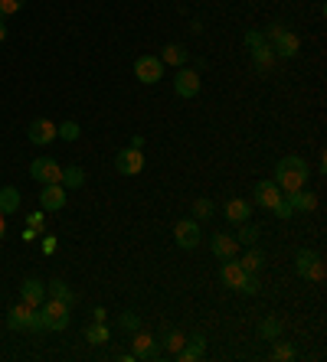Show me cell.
I'll return each mask as SVG.
<instances>
[{"label": "cell", "mask_w": 327, "mask_h": 362, "mask_svg": "<svg viewBox=\"0 0 327 362\" xmlns=\"http://www.w3.org/2000/svg\"><path fill=\"white\" fill-rule=\"evenodd\" d=\"M256 238H258V226H242V228H239V235H236V242H242V245H256Z\"/></svg>", "instance_id": "1f68e13d"}, {"label": "cell", "mask_w": 327, "mask_h": 362, "mask_svg": "<svg viewBox=\"0 0 327 362\" xmlns=\"http://www.w3.org/2000/svg\"><path fill=\"white\" fill-rule=\"evenodd\" d=\"M294 268H298V274H302V278L324 281V262H321L314 252H308V248H302V252L294 255Z\"/></svg>", "instance_id": "8992f818"}, {"label": "cell", "mask_w": 327, "mask_h": 362, "mask_svg": "<svg viewBox=\"0 0 327 362\" xmlns=\"http://www.w3.org/2000/svg\"><path fill=\"white\" fill-rule=\"evenodd\" d=\"M308 183V163L302 157H282L275 167V186L285 189V193H294Z\"/></svg>", "instance_id": "6da1fadb"}, {"label": "cell", "mask_w": 327, "mask_h": 362, "mask_svg": "<svg viewBox=\"0 0 327 362\" xmlns=\"http://www.w3.org/2000/svg\"><path fill=\"white\" fill-rule=\"evenodd\" d=\"M252 56H256V66L265 72L268 66H272V59H275V52L268 49V46H258V49H252Z\"/></svg>", "instance_id": "4316f807"}, {"label": "cell", "mask_w": 327, "mask_h": 362, "mask_svg": "<svg viewBox=\"0 0 327 362\" xmlns=\"http://www.w3.org/2000/svg\"><path fill=\"white\" fill-rule=\"evenodd\" d=\"M272 212H275L278 219H292V216H294V209H292V202H288V199H278Z\"/></svg>", "instance_id": "d590c367"}, {"label": "cell", "mask_w": 327, "mask_h": 362, "mask_svg": "<svg viewBox=\"0 0 327 362\" xmlns=\"http://www.w3.org/2000/svg\"><path fill=\"white\" fill-rule=\"evenodd\" d=\"M200 356H203V346H197V343L187 346V343H183V349L177 353V359H180V362H197Z\"/></svg>", "instance_id": "83f0119b"}, {"label": "cell", "mask_w": 327, "mask_h": 362, "mask_svg": "<svg viewBox=\"0 0 327 362\" xmlns=\"http://www.w3.org/2000/svg\"><path fill=\"white\" fill-rule=\"evenodd\" d=\"M7 40V13H4V10H0V42Z\"/></svg>", "instance_id": "f35d334b"}, {"label": "cell", "mask_w": 327, "mask_h": 362, "mask_svg": "<svg viewBox=\"0 0 327 362\" xmlns=\"http://www.w3.org/2000/svg\"><path fill=\"white\" fill-rule=\"evenodd\" d=\"M20 300L30 303V307H40V303L46 300V284L43 281H36V278L23 281V284H20Z\"/></svg>", "instance_id": "9a60e30c"}, {"label": "cell", "mask_w": 327, "mask_h": 362, "mask_svg": "<svg viewBox=\"0 0 327 362\" xmlns=\"http://www.w3.org/2000/svg\"><path fill=\"white\" fill-rule=\"evenodd\" d=\"M161 62L164 66H183V62H187V49H183L180 42H171V46H164Z\"/></svg>", "instance_id": "7402d4cb"}, {"label": "cell", "mask_w": 327, "mask_h": 362, "mask_svg": "<svg viewBox=\"0 0 327 362\" xmlns=\"http://www.w3.org/2000/svg\"><path fill=\"white\" fill-rule=\"evenodd\" d=\"M288 202H292L294 212H298V209H302V212H314V209H318V196L308 193L304 186H302V189H294V193H288Z\"/></svg>", "instance_id": "ac0fdd59"}, {"label": "cell", "mask_w": 327, "mask_h": 362, "mask_svg": "<svg viewBox=\"0 0 327 362\" xmlns=\"http://www.w3.org/2000/svg\"><path fill=\"white\" fill-rule=\"evenodd\" d=\"M23 4H26V0H0V10H4V13L10 17V13H17V10H23Z\"/></svg>", "instance_id": "8d00e7d4"}, {"label": "cell", "mask_w": 327, "mask_h": 362, "mask_svg": "<svg viewBox=\"0 0 327 362\" xmlns=\"http://www.w3.org/2000/svg\"><path fill=\"white\" fill-rule=\"evenodd\" d=\"M59 183L66 186V189H79V186H86V170L82 167H66L62 170Z\"/></svg>", "instance_id": "603a6c76"}, {"label": "cell", "mask_w": 327, "mask_h": 362, "mask_svg": "<svg viewBox=\"0 0 327 362\" xmlns=\"http://www.w3.org/2000/svg\"><path fill=\"white\" fill-rule=\"evenodd\" d=\"M26 137H30V144L46 147V144H52L59 137V131H56V124H52L50 118H36V121H30V127H26Z\"/></svg>", "instance_id": "9c48e42d"}, {"label": "cell", "mask_w": 327, "mask_h": 362, "mask_svg": "<svg viewBox=\"0 0 327 362\" xmlns=\"http://www.w3.org/2000/svg\"><path fill=\"white\" fill-rule=\"evenodd\" d=\"M7 327H10V329H30V333H40V329H43V317H40V307H30V303L20 300L17 307L7 313Z\"/></svg>", "instance_id": "7a4b0ae2"}, {"label": "cell", "mask_w": 327, "mask_h": 362, "mask_svg": "<svg viewBox=\"0 0 327 362\" xmlns=\"http://www.w3.org/2000/svg\"><path fill=\"white\" fill-rule=\"evenodd\" d=\"M246 46H249V49H258V46H265V36L262 33H246Z\"/></svg>", "instance_id": "74e56055"}, {"label": "cell", "mask_w": 327, "mask_h": 362, "mask_svg": "<svg viewBox=\"0 0 327 362\" xmlns=\"http://www.w3.org/2000/svg\"><path fill=\"white\" fill-rule=\"evenodd\" d=\"M268 40H272V52L282 56V59H292V56H298V49H302V40H298L292 30H285L282 23H275L268 30Z\"/></svg>", "instance_id": "277c9868"}, {"label": "cell", "mask_w": 327, "mask_h": 362, "mask_svg": "<svg viewBox=\"0 0 327 362\" xmlns=\"http://www.w3.org/2000/svg\"><path fill=\"white\" fill-rule=\"evenodd\" d=\"M219 278H223L226 287H239V281L246 278V271H242V264L236 262V258H229V262H223V268H219Z\"/></svg>", "instance_id": "d6986e66"}, {"label": "cell", "mask_w": 327, "mask_h": 362, "mask_svg": "<svg viewBox=\"0 0 327 362\" xmlns=\"http://www.w3.org/2000/svg\"><path fill=\"white\" fill-rule=\"evenodd\" d=\"M0 212H4V216L20 212V189L17 186H0Z\"/></svg>", "instance_id": "ffe728a7"}, {"label": "cell", "mask_w": 327, "mask_h": 362, "mask_svg": "<svg viewBox=\"0 0 327 362\" xmlns=\"http://www.w3.org/2000/svg\"><path fill=\"white\" fill-rule=\"evenodd\" d=\"M190 343H197V346H203V349H207V337H203V333H193V337H190Z\"/></svg>", "instance_id": "60d3db41"}, {"label": "cell", "mask_w": 327, "mask_h": 362, "mask_svg": "<svg viewBox=\"0 0 327 362\" xmlns=\"http://www.w3.org/2000/svg\"><path fill=\"white\" fill-rule=\"evenodd\" d=\"M46 294L62 300V303H69V307L76 303V294H72V287L66 284V281H50V284H46Z\"/></svg>", "instance_id": "44dd1931"}, {"label": "cell", "mask_w": 327, "mask_h": 362, "mask_svg": "<svg viewBox=\"0 0 327 362\" xmlns=\"http://www.w3.org/2000/svg\"><path fill=\"white\" fill-rule=\"evenodd\" d=\"M115 170H118L121 177H138L141 170H144V153L138 147H128V151H121L115 157Z\"/></svg>", "instance_id": "ba28073f"}, {"label": "cell", "mask_w": 327, "mask_h": 362, "mask_svg": "<svg viewBox=\"0 0 327 362\" xmlns=\"http://www.w3.org/2000/svg\"><path fill=\"white\" fill-rule=\"evenodd\" d=\"M131 343H134V359H154L157 356V343H154V337H151V333H138V329H134V339H131Z\"/></svg>", "instance_id": "2e32d148"}, {"label": "cell", "mask_w": 327, "mask_h": 362, "mask_svg": "<svg viewBox=\"0 0 327 362\" xmlns=\"http://www.w3.org/2000/svg\"><path fill=\"white\" fill-rule=\"evenodd\" d=\"M272 359H278V362H292L294 359V349L288 343H278L275 346V353H272Z\"/></svg>", "instance_id": "836d02e7"}, {"label": "cell", "mask_w": 327, "mask_h": 362, "mask_svg": "<svg viewBox=\"0 0 327 362\" xmlns=\"http://www.w3.org/2000/svg\"><path fill=\"white\" fill-rule=\"evenodd\" d=\"M4 238H7V216L0 212V242H4Z\"/></svg>", "instance_id": "ab89813d"}, {"label": "cell", "mask_w": 327, "mask_h": 362, "mask_svg": "<svg viewBox=\"0 0 327 362\" xmlns=\"http://www.w3.org/2000/svg\"><path fill=\"white\" fill-rule=\"evenodd\" d=\"M134 78L144 85H157L164 78V62L157 56H141L134 59Z\"/></svg>", "instance_id": "5b68a950"}, {"label": "cell", "mask_w": 327, "mask_h": 362, "mask_svg": "<svg viewBox=\"0 0 327 362\" xmlns=\"http://www.w3.org/2000/svg\"><path fill=\"white\" fill-rule=\"evenodd\" d=\"M213 202H210V199H197V202H193V216H197V219H203V222H207V219H213Z\"/></svg>", "instance_id": "f1b7e54d"}, {"label": "cell", "mask_w": 327, "mask_h": 362, "mask_svg": "<svg viewBox=\"0 0 327 362\" xmlns=\"http://www.w3.org/2000/svg\"><path fill=\"white\" fill-rule=\"evenodd\" d=\"M40 206H43L46 212H56L66 206V186L62 183H46L43 193H40Z\"/></svg>", "instance_id": "4fadbf2b"}, {"label": "cell", "mask_w": 327, "mask_h": 362, "mask_svg": "<svg viewBox=\"0 0 327 362\" xmlns=\"http://www.w3.org/2000/svg\"><path fill=\"white\" fill-rule=\"evenodd\" d=\"M173 92L180 95V98H197L200 95V72H193V69H180L177 78H173Z\"/></svg>", "instance_id": "8fae6325"}, {"label": "cell", "mask_w": 327, "mask_h": 362, "mask_svg": "<svg viewBox=\"0 0 327 362\" xmlns=\"http://www.w3.org/2000/svg\"><path fill=\"white\" fill-rule=\"evenodd\" d=\"M239 264H242V271H249V274H258V268L265 264V258H262V252H249Z\"/></svg>", "instance_id": "484cf974"}, {"label": "cell", "mask_w": 327, "mask_h": 362, "mask_svg": "<svg viewBox=\"0 0 327 362\" xmlns=\"http://www.w3.org/2000/svg\"><path fill=\"white\" fill-rule=\"evenodd\" d=\"M258 337L262 339H278L282 337V323H278L275 317H265V320L258 323Z\"/></svg>", "instance_id": "d4e9b609"}, {"label": "cell", "mask_w": 327, "mask_h": 362, "mask_svg": "<svg viewBox=\"0 0 327 362\" xmlns=\"http://www.w3.org/2000/svg\"><path fill=\"white\" fill-rule=\"evenodd\" d=\"M173 242L180 245V248H197L200 245V226L197 219H180L173 226Z\"/></svg>", "instance_id": "30bf717a"}, {"label": "cell", "mask_w": 327, "mask_h": 362, "mask_svg": "<svg viewBox=\"0 0 327 362\" xmlns=\"http://www.w3.org/2000/svg\"><path fill=\"white\" fill-rule=\"evenodd\" d=\"M121 329H131V333H134V329H138L141 327V320H138V313H131V310H125V313H121Z\"/></svg>", "instance_id": "e575fe53"}, {"label": "cell", "mask_w": 327, "mask_h": 362, "mask_svg": "<svg viewBox=\"0 0 327 362\" xmlns=\"http://www.w3.org/2000/svg\"><path fill=\"white\" fill-rule=\"evenodd\" d=\"M72 307L69 303H62V300H56V297H50V300H43L40 303V317H43V329H66L69 327V317H72Z\"/></svg>", "instance_id": "3957f363"}, {"label": "cell", "mask_w": 327, "mask_h": 362, "mask_svg": "<svg viewBox=\"0 0 327 362\" xmlns=\"http://www.w3.org/2000/svg\"><path fill=\"white\" fill-rule=\"evenodd\" d=\"M278 199H282V189L275 186V180H258L256 183V206H262V209H275Z\"/></svg>", "instance_id": "7c38bea8"}, {"label": "cell", "mask_w": 327, "mask_h": 362, "mask_svg": "<svg viewBox=\"0 0 327 362\" xmlns=\"http://www.w3.org/2000/svg\"><path fill=\"white\" fill-rule=\"evenodd\" d=\"M30 177L36 180V183H59V177H62V167L52 157H36L33 163H30Z\"/></svg>", "instance_id": "52a82bcc"}, {"label": "cell", "mask_w": 327, "mask_h": 362, "mask_svg": "<svg viewBox=\"0 0 327 362\" xmlns=\"http://www.w3.org/2000/svg\"><path fill=\"white\" fill-rule=\"evenodd\" d=\"M43 252H46V255L56 252V238H43Z\"/></svg>", "instance_id": "b9f144b4"}, {"label": "cell", "mask_w": 327, "mask_h": 362, "mask_svg": "<svg viewBox=\"0 0 327 362\" xmlns=\"http://www.w3.org/2000/svg\"><path fill=\"white\" fill-rule=\"evenodd\" d=\"M86 339L92 346H102V343H108V327H105V320H95L92 327L86 329Z\"/></svg>", "instance_id": "cb8c5ba5"}, {"label": "cell", "mask_w": 327, "mask_h": 362, "mask_svg": "<svg viewBox=\"0 0 327 362\" xmlns=\"http://www.w3.org/2000/svg\"><path fill=\"white\" fill-rule=\"evenodd\" d=\"M183 343H187V337H183V333H167V353H180L183 349Z\"/></svg>", "instance_id": "d6a6232c"}, {"label": "cell", "mask_w": 327, "mask_h": 362, "mask_svg": "<svg viewBox=\"0 0 327 362\" xmlns=\"http://www.w3.org/2000/svg\"><path fill=\"white\" fill-rule=\"evenodd\" d=\"M258 287H262V284H258V278L246 271V278L239 281V287H236V291H239V294H258Z\"/></svg>", "instance_id": "4dcf8cb0"}, {"label": "cell", "mask_w": 327, "mask_h": 362, "mask_svg": "<svg viewBox=\"0 0 327 362\" xmlns=\"http://www.w3.org/2000/svg\"><path fill=\"white\" fill-rule=\"evenodd\" d=\"M210 248H213V255L219 258V262H229V258H236V252H239V242H236L229 232H216L213 242H210Z\"/></svg>", "instance_id": "5bb4252c"}, {"label": "cell", "mask_w": 327, "mask_h": 362, "mask_svg": "<svg viewBox=\"0 0 327 362\" xmlns=\"http://www.w3.org/2000/svg\"><path fill=\"white\" fill-rule=\"evenodd\" d=\"M56 131H59L62 141H79V134H82V127H79L76 121H66V124H59Z\"/></svg>", "instance_id": "f546056e"}, {"label": "cell", "mask_w": 327, "mask_h": 362, "mask_svg": "<svg viewBox=\"0 0 327 362\" xmlns=\"http://www.w3.org/2000/svg\"><path fill=\"white\" fill-rule=\"evenodd\" d=\"M223 216L229 222H246L252 216V202L249 199H229L223 206Z\"/></svg>", "instance_id": "e0dca14e"}]
</instances>
